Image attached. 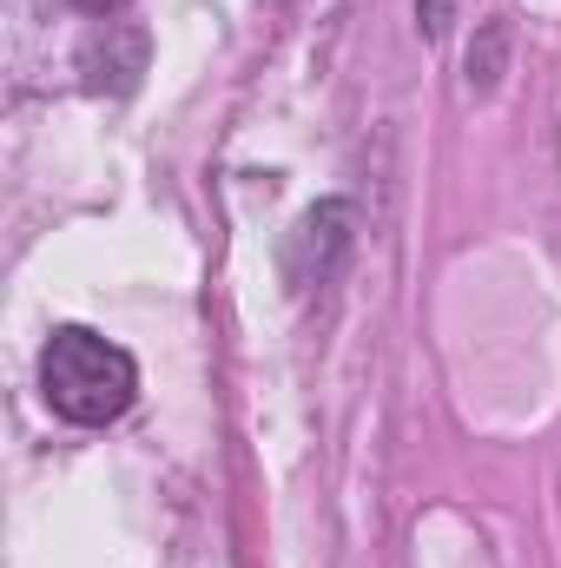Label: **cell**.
I'll use <instances>...</instances> for the list:
<instances>
[{"label": "cell", "mask_w": 561, "mask_h": 568, "mask_svg": "<svg viewBox=\"0 0 561 568\" xmlns=\"http://www.w3.org/2000/svg\"><path fill=\"white\" fill-rule=\"evenodd\" d=\"M80 73H86V87H113V93H126V87L145 73V33L140 27L106 20V27L80 47Z\"/></svg>", "instance_id": "obj_3"}, {"label": "cell", "mask_w": 561, "mask_h": 568, "mask_svg": "<svg viewBox=\"0 0 561 568\" xmlns=\"http://www.w3.org/2000/svg\"><path fill=\"white\" fill-rule=\"evenodd\" d=\"M73 7H80V13H93V20H113V13H120V7H133V0H73Z\"/></svg>", "instance_id": "obj_5"}, {"label": "cell", "mask_w": 561, "mask_h": 568, "mask_svg": "<svg viewBox=\"0 0 561 568\" xmlns=\"http://www.w3.org/2000/svg\"><path fill=\"white\" fill-rule=\"evenodd\" d=\"M449 7H456V0H417V13H422V33H429V40H436V33L449 27Z\"/></svg>", "instance_id": "obj_4"}, {"label": "cell", "mask_w": 561, "mask_h": 568, "mask_svg": "<svg viewBox=\"0 0 561 568\" xmlns=\"http://www.w3.org/2000/svg\"><path fill=\"white\" fill-rule=\"evenodd\" d=\"M40 397H47V410L67 417V424L106 429L133 410V397H140V364H133L120 344H106L100 331L60 324V331L47 337V351H40Z\"/></svg>", "instance_id": "obj_1"}, {"label": "cell", "mask_w": 561, "mask_h": 568, "mask_svg": "<svg viewBox=\"0 0 561 568\" xmlns=\"http://www.w3.org/2000/svg\"><path fill=\"white\" fill-rule=\"evenodd\" d=\"M350 225H357V212H350L344 199H324V205H310V212L297 219L290 252H284V272H290L297 291L337 278V265H344V252H350Z\"/></svg>", "instance_id": "obj_2"}]
</instances>
